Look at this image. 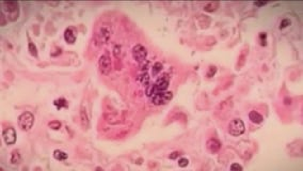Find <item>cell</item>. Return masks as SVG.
<instances>
[{
  "mask_svg": "<svg viewBox=\"0 0 303 171\" xmlns=\"http://www.w3.org/2000/svg\"><path fill=\"white\" fill-rule=\"evenodd\" d=\"M188 164H189V160L187 159V158H181V159L178 160V166L179 167H182V168H184V167H186V166H188Z\"/></svg>",
  "mask_w": 303,
  "mask_h": 171,
  "instance_id": "obj_21",
  "label": "cell"
},
{
  "mask_svg": "<svg viewBox=\"0 0 303 171\" xmlns=\"http://www.w3.org/2000/svg\"><path fill=\"white\" fill-rule=\"evenodd\" d=\"M64 39H65V41L69 43V44H74L75 41H76V36H75V33L73 32V30L71 28L65 30Z\"/></svg>",
  "mask_w": 303,
  "mask_h": 171,
  "instance_id": "obj_11",
  "label": "cell"
},
{
  "mask_svg": "<svg viewBox=\"0 0 303 171\" xmlns=\"http://www.w3.org/2000/svg\"><path fill=\"white\" fill-rule=\"evenodd\" d=\"M99 37L102 39V41L104 43H106L107 41L109 40L110 37V31L108 28H106V27H102L101 29V32H99Z\"/></svg>",
  "mask_w": 303,
  "mask_h": 171,
  "instance_id": "obj_12",
  "label": "cell"
},
{
  "mask_svg": "<svg viewBox=\"0 0 303 171\" xmlns=\"http://www.w3.org/2000/svg\"><path fill=\"white\" fill-rule=\"evenodd\" d=\"M162 70V64L160 63V62H156L154 65H153V69H152V72H153V75L154 76H156V75H158L160 71Z\"/></svg>",
  "mask_w": 303,
  "mask_h": 171,
  "instance_id": "obj_15",
  "label": "cell"
},
{
  "mask_svg": "<svg viewBox=\"0 0 303 171\" xmlns=\"http://www.w3.org/2000/svg\"><path fill=\"white\" fill-rule=\"evenodd\" d=\"M54 157L58 160H65L67 158V154L60 150H56L54 152Z\"/></svg>",
  "mask_w": 303,
  "mask_h": 171,
  "instance_id": "obj_14",
  "label": "cell"
},
{
  "mask_svg": "<svg viewBox=\"0 0 303 171\" xmlns=\"http://www.w3.org/2000/svg\"><path fill=\"white\" fill-rule=\"evenodd\" d=\"M249 119L251 120L253 123H256V124H258V123H262L264 121V117H263L262 115L259 114V112L257 111H254V110H252V111H250L249 114Z\"/></svg>",
  "mask_w": 303,
  "mask_h": 171,
  "instance_id": "obj_10",
  "label": "cell"
},
{
  "mask_svg": "<svg viewBox=\"0 0 303 171\" xmlns=\"http://www.w3.org/2000/svg\"><path fill=\"white\" fill-rule=\"evenodd\" d=\"M231 170H238V171H241L242 170V167L240 166L239 164H237V163H234L232 166H231Z\"/></svg>",
  "mask_w": 303,
  "mask_h": 171,
  "instance_id": "obj_22",
  "label": "cell"
},
{
  "mask_svg": "<svg viewBox=\"0 0 303 171\" xmlns=\"http://www.w3.org/2000/svg\"><path fill=\"white\" fill-rule=\"evenodd\" d=\"M48 126L52 128V129H59V128L61 127V123L59 121H51L48 123Z\"/></svg>",
  "mask_w": 303,
  "mask_h": 171,
  "instance_id": "obj_20",
  "label": "cell"
},
{
  "mask_svg": "<svg viewBox=\"0 0 303 171\" xmlns=\"http://www.w3.org/2000/svg\"><path fill=\"white\" fill-rule=\"evenodd\" d=\"M245 130L244 123L242 122V120L240 119H234L230 122L229 125V133L234 137H238V136L242 135Z\"/></svg>",
  "mask_w": 303,
  "mask_h": 171,
  "instance_id": "obj_3",
  "label": "cell"
},
{
  "mask_svg": "<svg viewBox=\"0 0 303 171\" xmlns=\"http://www.w3.org/2000/svg\"><path fill=\"white\" fill-rule=\"evenodd\" d=\"M217 7H218V3H208L205 6L204 10L206 12H214L217 9Z\"/></svg>",
  "mask_w": 303,
  "mask_h": 171,
  "instance_id": "obj_17",
  "label": "cell"
},
{
  "mask_svg": "<svg viewBox=\"0 0 303 171\" xmlns=\"http://www.w3.org/2000/svg\"><path fill=\"white\" fill-rule=\"evenodd\" d=\"M288 25H290V21H289V19H283L282 22H281V26H280V27H281V28L283 29V28H286V27L288 26Z\"/></svg>",
  "mask_w": 303,
  "mask_h": 171,
  "instance_id": "obj_23",
  "label": "cell"
},
{
  "mask_svg": "<svg viewBox=\"0 0 303 171\" xmlns=\"http://www.w3.org/2000/svg\"><path fill=\"white\" fill-rule=\"evenodd\" d=\"M111 67H112V64H111V59H110L109 54L108 52H105L99 58V69H101L102 74L108 75L110 71H111Z\"/></svg>",
  "mask_w": 303,
  "mask_h": 171,
  "instance_id": "obj_5",
  "label": "cell"
},
{
  "mask_svg": "<svg viewBox=\"0 0 303 171\" xmlns=\"http://www.w3.org/2000/svg\"><path fill=\"white\" fill-rule=\"evenodd\" d=\"M1 12L9 21L14 22L19 16V4L15 1H4L1 2Z\"/></svg>",
  "mask_w": 303,
  "mask_h": 171,
  "instance_id": "obj_1",
  "label": "cell"
},
{
  "mask_svg": "<svg viewBox=\"0 0 303 171\" xmlns=\"http://www.w3.org/2000/svg\"><path fill=\"white\" fill-rule=\"evenodd\" d=\"M141 84L143 86H146V87L149 85V74H146V73H145V74L142 75V76H141Z\"/></svg>",
  "mask_w": 303,
  "mask_h": 171,
  "instance_id": "obj_18",
  "label": "cell"
},
{
  "mask_svg": "<svg viewBox=\"0 0 303 171\" xmlns=\"http://www.w3.org/2000/svg\"><path fill=\"white\" fill-rule=\"evenodd\" d=\"M54 104V106L58 107L59 109H60V108H62V107H67V102H66V100H64V99L56 100Z\"/></svg>",
  "mask_w": 303,
  "mask_h": 171,
  "instance_id": "obj_16",
  "label": "cell"
},
{
  "mask_svg": "<svg viewBox=\"0 0 303 171\" xmlns=\"http://www.w3.org/2000/svg\"><path fill=\"white\" fill-rule=\"evenodd\" d=\"M29 51L33 57H37V50L32 42H29Z\"/></svg>",
  "mask_w": 303,
  "mask_h": 171,
  "instance_id": "obj_19",
  "label": "cell"
},
{
  "mask_svg": "<svg viewBox=\"0 0 303 171\" xmlns=\"http://www.w3.org/2000/svg\"><path fill=\"white\" fill-rule=\"evenodd\" d=\"M132 57L136 60L138 63H142V62L146 61L147 57V50L146 48L141 44H138L132 48Z\"/></svg>",
  "mask_w": 303,
  "mask_h": 171,
  "instance_id": "obj_4",
  "label": "cell"
},
{
  "mask_svg": "<svg viewBox=\"0 0 303 171\" xmlns=\"http://www.w3.org/2000/svg\"><path fill=\"white\" fill-rule=\"evenodd\" d=\"M34 123V115L29 111L21 114L18 118V126L25 132H28L32 128Z\"/></svg>",
  "mask_w": 303,
  "mask_h": 171,
  "instance_id": "obj_2",
  "label": "cell"
},
{
  "mask_svg": "<svg viewBox=\"0 0 303 171\" xmlns=\"http://www.w3.org/2000/svg\"><path fill=\"white\" fill-rule=\"evenodd\" d=\"M3 139L7 145L14 144L16 141V132L13 127H7L3 130Z\"/></svg>",
  "mask_w": 303,
  "mask_h": 171,
  "instance_id": "obj_7",
  "label": "cell"
},
{
  "mask_svg": "<svg viewBox=\"0 0 303 171\" xmlns=\"http://www.w3.org/2000/svg\"><path fill=\"white\" fill-rule=\"evenodd\" d=\"M267 2H254V6L256 7H263V6H266Z\"/></svg>",
  "mask_w": 303,
  "mask_h": 171,
  "instance_id": "obj_25",
  "label": "cell"
},
{
  "mask_svg": "<svg viewBox=\"0 0 303 171\" xmlns=\"http://www.w3.org/2000/svg\"><path fill=\"white\" fill-rule=\"evenodd\" d=\"M21 154H19V152L17 150H15L12 152L11 154V163L13 165H18L19 163H21Z\"/></svg>",
  "mask_w": 303,
  "mask_h": 171,
  "instance_id": "obj_13",
  "label": "cell"
},
{
  "mask_svg": "<svg viewBox=\"0 0 303 171\" xmlns=\"http://www.w3.org/2000/svg\"><path fill=\"white\" fill-rule=\"evenodd\" d=\"M178 155H179L178 152H173V153H172V155H170V158H171V159H175V158L178 156Z\"/></svg>",
  "mask_w": 303,
  "mask_h": 171,
  "instance_id": "obj_24",
  "label": "cell"
},
{
  "mask_svg": "<svg viewBox=\"0 0 303 171\" xmlns=\"http://www.w3.org/2000/svg\"><path fill=\"white\" fill-rule=\"evenodd\" d=\"M155 86H156L157 91H158V92L166 91V90L168 89V87H169V78H168L167 75H164L163 77H161V78H159L158 80H157Z\"/></svg>",
  "mask_w": 303,
  "mask_h": 171,
  "instance_id": "obj_9",
  "label": "cell"
},
{
  "mask_svg": "<svg viewBox=\"0 0 303 171\" xmlns=\"http://www.w3.org/2000/svg\"><path fill=\"white\" fill-rule=\"evenodd\" d=\"M172 99V93L171 92H158L157 94H155L153 96V103L154 105H163L167 102H169Z\"/></svg>",
  "mask_w": 303,
  "mask_h": 171,
  "instance_id": "obj_6",
  "label": "cell"
},
{
  "mask_svg": "<svg viewBox=\"0 0 303 171\" xmlns=\"http://www.w3.org/2000/svg\"><path fill=\"white\" fill-rule=\"evenodd\" d=\"M206 147H207V150H208L209 152L218 153V152H219V150L221 149V142L218 141V140L215 139V138H211V139H209L208 141H207Z\"/></svg>",
  "mask_w": 303,
  "mask_h": 171,
  "instance_id": "obj_8",
  "label": "cell"
}]
</instances>
